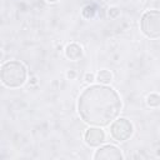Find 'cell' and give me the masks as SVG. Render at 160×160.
Segmentation results:
<instances>
[{
  "label": "cell",
  "instance_id": "obj_9",
  "mask_svg": "<svg viewBox=\"0 0 160 160\" xmlns=\"http://www.w3.org/2000/svg\"><path fill=\"white\" fill-rule=\"evenodd\" d=\"M146 104L150 108H159L160 106V95L156 92H151L146 98Z\"/></svg>",
  "mask_w": 160,
  "mask_h": 160
},
{
  "label": "cell",
  "instance_id": "obj_10",
  "mask_svg": "<svg viewBox=\"0 0 160 160\" xmlns=\"http://www.w3.org/2000/svg\"><path fill=\"white\" fill-rule=\"evenodd\" d=\"M108 15H109L111 19H116V18L120 15V10H119L116 6H112V8H110V9H109Z\"/></svg>",
  "mask_w": 160,
  "mask_h": 160
},
{
  "label": "cell",
  "instance_id": "obj_1",
  "mask_svg": "<svg viewBox=\"0 0 160 160\" xmlns=\"http://www.w3.org/2000/svg\"><path fill=\"white\" fill-rule=\"evenodd\" d=\"M122 108L116 90L104 84L90 85L79 96L78 112L90 126H108L120 114Z\"/></svg>",
  "mask_w": 160,
  "mask_h": 160
},
{
  "label": "cell",
  "instance_id": "obj_8",
  "mask_svg": "<svg viewBox=\"0 0 160 160\" xmlns=\"http://www.w3.org/2000/svg\"><path fill=\"white\" fill-rule=\"evenodd\" d=\"M96 80L100 82V84H109L111 80H112V74L109 71V70H100L98 74H96Z\"/></svg>",
  "mask_w": 160,
  "mask_h": 160
},
{
  "label": "cell",
  "instance_id": "obj_11",
  "mask_svg": "<svg viewBox=\"0 0 160 160\" xmlns=\"http://www.w3.org/2000/svg\"><path fill=\"white\" fill-rule=\"evenodd\" d=\"M84 79H85L86 82H92V81L95 80V75H94L92 72H86L85 76H84Z\"/></svg>",
  "mask_w": 160,
  "mask_h": 160
},
{
  "label": "cell",
  "instance_id": "obj_14",
  "mask_svg": "<svg viewBox=\"0 0 160 160\" xmlns=\"http://www.w3.org/2000/svg\"><path fill=\"white\" fill-rule=\"evenodd\" d=\"M158 155H160V149H159V150H158Z\"/></svg>",
  "mask_w": 160,
  "mask_h": 160
},
{
  "label": "cell",
  "instance_id": "obj_12",
  "mask_svg": "<svg viewBox=\"0 0 160 160\" xmlns=\"http://www.w3.org/2000/svg\"><path fill=\"white\" fill-rule=\"evenodd\" d=\"M66 76H68V79L72 80V79H75V78H76V72H75L74 70H69V71L66 72Z\"/></svg>",
  "mask_w": 160,
  "mask_h": 160
},
{
  "label": "cell",
  "instance_id": "obj_6",
  "mask_svg": "<svg viewBox=\"0 0 160 160\" xmlns=\"http://www.w3.org/2000/svg\"><path fill=\"white\" fill-rule=\"evenodd\" d=\"M84 140L89 146H100L105 141V132L100 126L89 128L84 134Z\"/></svg>",
  "mask_w": 160,
  "mask_h": 160
},
{
  "label": "cell",
  "instance_id": "obj_4",
  "mask_svg": "<svg viewBox=\"0 0 160 160\" xmlns=\"http://www.w3.org/2000/svg\"><path fill=\"white\" fill-rule=\"evenodd\" d=\"M134 132V126L130 120L125 118L115 119L110 125V135L116 141H125L131 138Z\"/></svg>",
  "mask_w": 160,
  "mask_h": 160
},
{
  "label": "cell",
  "instance_id": "obj_7",
  "mask_svg": "<svg viewBox=\"0 0 160 160\" xmlns=\"http://www.w3.org/2000/svg\"><path fill=\"white\" fill-rule=\"evenodd\" d=\"M84 55V50L82 48L76 44V42H71L69 44L66 48H65V56L71 60V61H76V60H80Z\"/></svg>",
  "mask_w": 160,
  "mask_h": 160
},
{
  "label": "cell",
  "instance_id": "obj_2",
  "mask_svg": "<svg viewBox=\"0 0 160 160\" xmlns=\"http://www.w3.org/2000/svg\"><path fill=\"white\" fill-rule=\"evenodd\" d=\"M28 70L26 66L18 60H10L1 66V82L11 89L20 88L26 82Z\"/></svg>",
  "mask_w": 160,
  "mask_h": 160
},
{
  "label": "cell",
  "instance_id": "obj_5",
  "mask_svg": "<svg viewBox=\"0 0 160 160\" xmlns=\"http://www.w3.org/2000/svg\"><path fill=\"white\" fill-rule=\"evenodd\" d=\"M94 159L95 160H121V159H124V155L119 148L109 144V145L100 146L95 151Z\"/></svg>",
  "mask_w": 160,
  "mask_h": 160
},
{
  "label": "cell",
  "instance_id": "obj_3",
  "mask_svg": "<svg viewBox=\"0 0 160 160\" xmlns=\"http://www.w3.org/2000/svg\"><path fill=\"white\" fill-rule=\"evenodd\" d=\"M141 32L149 39L160 38V10H148L140 20Z\"/></svg>",
  "mask_w": 160,
  "mask_h": 160
},
{
  "label": "cell",
  "instance_id": "obj_13",
  "mask_svg": "<svg viewBox=\"0 0 160 160\" xmlns=\"http://www.w3.org/2000/svg\"><path fill=\"white\" fill-rule=\"evenodd\" d=\"M48 2H56V1H59V0H46Z\"/></svg>",
  "mask_w": 160,
  "mask_h": 160
}]
</instances>
